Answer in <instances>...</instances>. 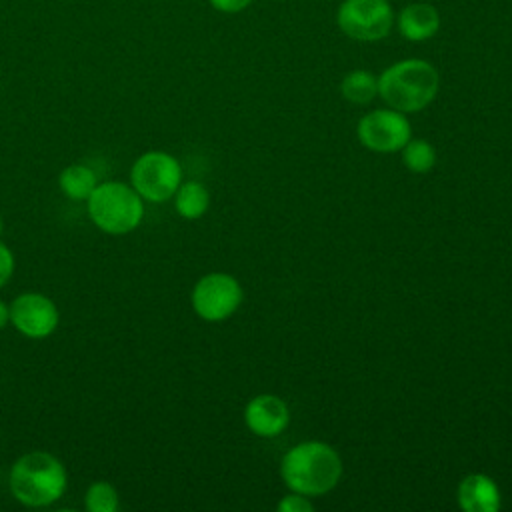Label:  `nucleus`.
I'll return each mask as SVG.
<instances>
[{"label": "nucleus", "instance_id": "6e6552de", "mask_svg": "<svg viewBox=\"0 0 512 512\" xmlns=\"http://www.w3.org/2000/svg\"><path fill=\"white\" fill-rule=\"evenodd\" d=\"M364 148L380 154L398 152L412 138V128L404 112L394 108H378L364 114L356 128Z\"/></svg>", "mask_w": 512, "mask_h": 512}, {"label": "nucleus", "instance_id": "39448f33", "mask_svg": "<svg viewBox=\"0 0 512 512\" xmlns=\"http://www.w3.org/2000/svg\"><path fill=\"white\" fill-rule=\"evenodd\" d=\"M130 184L144 200L166 202L182 184V166L168 152H144L132 164Z\"/></svg>", "mask_w": 512, "mask_h": 512}, {"label": "nucleus", "instance_id": "7ed1b4c3", "mask_svg": "<svg viewBox=\"0 0 512 512\" xmlns=\"http://www.w3.org/2000/svg\"><path fill=\"white\" fill-rule=\"evenodd\" d=\"M440 90L438 70L422 58L394 62L378 76V96L398 112L424 110Z\"/></svg>", "mask_w": 512, "mask_h": 512}, {"label": "nucleus", "instance_id": "2eb2a0df", "mask_svg": "<svg viewBox=\"0 0 512 512\" xmlns=\"http://www.w3.org/2000/svg\"><path fill=\"white\" fill-rule=\"evenodd\" d=\"M340 94L352 104H368L378 96V78L370 70H352L342 78Z\"/></svg>", "mask_w": 512, "mask_h": 512}, {"label": "nucleus", "instance_id": "0eeeda50", "mask_svg": "<svg viewBox=\"0 0 512 512\" xmlns=\"http://www.w3.org/2000/svg\"><path fill=\"white\" fill-rule=\"evenodd\" d=\"M240 282L226 272H210L192 288V308L206 322L230 318L242 304Z\"/></svg>", "mask_w": 512, "mask_h": 512}, {"label": "nucleus", "instance_id": "6ab92c4d", "mask_svg": "<svg viewBox=\"0 0 512 512\" xmlns=\"http://www.w3.org/2000/svg\"><path fill=\"white\" fill-rule=\"evenodd\" d=\"M14 254L12 250L0 242V288L12 278V272H14Z\"/></svg>", "mask_w": 512, "mask_h": 512}, {"label": "nucleus", "instance_id": "412c9836", "mask_svg": "<svg viewBox=\"0 0 512 512\" xmlns=\"http://www.w3.org/2000/svg\"><path fill=\"white\" fill-rule=\"evenodd\" d=\"M10 322V304L0 300V330Z\"/></svg>", "mask_w": 512, "mask_h": 512}, {"label": "nucleus", "instance_id": "f257e3e1", "mask_svg": "<svg viewBox=\"0 0 512 512\" xmlns=\"http://www.w3.org/2000/svg\"><path fill=\"white\" fill-rule=\"evenodd\" d=\"M284 484L304 496H322L342 478L340 454L326 442L306 440L292 446L280 464Z\"/></svg>", "mask_w": 512, "mask_h": 512}, {"label": "nucleus", "instance_id": "dca6fc26", "mask_svg": "<svg viewBox=\"0 0 512 512\" xmlns=\"http://www.w3.org/2000/svg\"><path fill=\"white\" fill-rule=\"evenodd\" d=\"M402 162L408 170L424 174L436 164V150L428 140H408L402 148Z\"/></svg>", "mask_w": 512, "mask_h": 512}, {"label": "nucleus", "instance_id": "a211bd4d", "mask_svg": "<svg viewBox=\"0 0 512 512\" xmlns=\"http://www.w3.org/2000/svg\"><path fill=\"white\" fill-rule=\"evenodd\" d=\"M278 510L282 512H312L314 510V504L308 500V496L304 494H298V492H292L288 496H284L278 506Z\"/></svg>", "mask_w": 512, "mask_h": 512}, {"label": "nucleus", "instance_id": "ddd939ff", "mask_svg": "<svg viewBox=\"0 0 512 512\" xmlns=\"http://www.w3.org/2000/svg\"><path fill=\"white\" fill-rule=\"evenodd\" d=\"M174 208L186 220H196L206 214L210 206V192L204 184L196 180L182 182L174 192Z\"/></svg>", "mask_w": 512, "mask_h": 512}, {"label": "nucleus", "instance_id": "9b49d317", "mask_svg": "<svg viewBox=\"0 0 512 512\" xmlns=\"http://www.w3.org/2000/svg\"><path fill=\"white\" fill-rule=\"evenodd\" d=\"M458 506L464 512H496L502 504L496 482L486 474H468L458 484Z\"/></svg>", "mask_w": 512, "mask_h": 512}, {"label": "nucleus", "instance_id": "9d476101", "mask_svg": "<svg viewBox=\"0 0 512 512\" xmlns=\"http://www.w3.org/2000/svg\"><path fill=\"white\" fill-rule=\"evenodd\" d=\"M244 422L252 434L260 438H274L286 430L290 410L280 396L258 394L246 404Z\"/></svg>", "mask_w": 512, "mask_h": 512}, {"label": "nucleus", "instance_id": "4be33fe9", "mask_svg": "<svg viewBox=\"0 0 512 512\" xmlns=\"http://www.w3.org/2000/svg\"><path fill=\"white\" fill-rule=\"evenodd\" d=\"M2 230H4V222H2V216H0V236H2Z\"/></svg>", "mask_w": 512, "mask_h": 512}, {"label": "nucleus", "instance_id": "20e7f679", "mask_svg": "<svg viewBox=\"0 0 512 512\" xmlns=\"http://www.w3.org/2000/svg\"><path fill=\"white\" fill-rule=\"evenodd\" d=\"M88 216L106 234H128L142 224L144 198L126 182H100L86 200Z\"/></svg>", "mask_w": 512, "mask_h": 512}, {"label": "nucleus", "instance_id": "f8f14e48", "mask_svg": "<svg viewBox=\"0 0 512 512\" xmlns=\"http://www.w3.org/2000/svg\"><path fill=\"white\" fill-rule=\"evenodd\" d=\"M396 26L404 40L426 42L440 30V14L428 2H414L400 10Z\"/></svg>", "mask_w": 512, "mask_h": 512}, {"label": "nucleus", "instance_id": "aec40b11", "mask_svg": "<svg viewBox=\"0 0 512 512\" xmlns=\"http://www.w3.org/2000/svg\"><path fill=\"white\" fill-rule=\"evenodd\" d=\"M208 2L212 8H216L218 12H224V14L242 12L252 4V0H208Z\"/></svg>", "mask_w": 512, "mask_h": 512}, {"label": "nucleus", "instance_id": "1a4fd4ad", "mask_svg": "<svg viewBox=\"0 0 512 512\" xmlns=\"http://www.w3.org/2000/svg\"><path fill=\"white\" fill-rule=\"evenodd\" d=\"M60 322V312L52 298L40 292L18 294L10 302V324L26 338H48Z\"/></svg>", "mask_w": 512, "mask_h": 512}, {"label": "nucleus", "instance_id": "f03ea898", "mask_svg": "<svg viewBox=\"0 0 512 512\" xmlns=\"http://www.w3.org/2000/svg\"><path fill=\"white\" fill-rule=\"evenodd\" d=\"M8 486L12 496L28 508L50 506L60 500L68 488L66 466L50 452H26L12 464Z\"/></svg>", "mask_w": 512, "mask_h": 512}, {"label": "nucleus", "instance_id": "f3484780", "mask_svg": "<svg viewBox=\"0 0 512 512\" xmlns=\"http://www.w3.org/2000/svg\"><path fill=\"white\" fill-rule=\"evenodd\" d=\"M84 506L88 512H116L120 508V498L110 482L96 480L84 494Z\"/></svg>", "mask_w": 512, "mask_h": 512}, {"label": "nucleus", "instance_id": "4468645a", "mask_svg": "<svg viewBox=\"0 0 512 512\" xmlns=\"http://www.w3.org/2000/svg\"><path fill=\"white\" fill-rule=\"evenodd\" d=\"M96 184V172L86 164H70L58 176V186L62 194L72 200H88Z\"/></svg>", "mask_w": 512, "mask_h": 512}, {"label": "nucleus", "instance_id": "423d86ee", "mask_svg": "<svg viewBox=\"0 0 512 512\" xmlns=\"http://www.w3.org/2000/svg\"><path fill=\"white\" fill-rule=\"evenodd\" d=\"M338 28L352 40L378 42L394 24V10L388 0H344L336 12Z\"/></svg>", "mask_w": 512, "mask_h": 512}]
</instances>
